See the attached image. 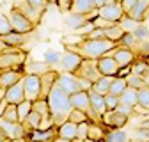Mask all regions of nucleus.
<instances>
[{"label": "nucleus", "instance_id": "obj_21", "mask_svg": "<svg viewBox=\"0 0 149 142\" xmlns=\"http://www.w3.org/2000/svg\"><path fill=\"white\" fill-rule=\"evenodd\" d=\"M59 137L66 139V140H77L78 139V124L73 121H66L64 124L59 126Z\"/></svg>", "mask_w": 149, "mask_h": 142}, {"label": "nucleus", "instance_id": "obj_1", "mask_svg": "<svg viewBox=\"0 0 149 142\" xmlns=\"http://www.w3.org/2000/svg\"><path fill=\"white\" fill-rule=\"evenodd\" d=\"M48 103H50V109H52V117H53V124L55 126H61L66 121H69V114L73 110V105H71V96L64 91V89L55 84L53 89L48 94Z\"/></svg>", "mask_w": 149, "mask_h": 142}, {"label": "nucleus", "instance_id": "obj_49", "mask_svg": "<svg viewBox=\"0 0 149 142\" xmlns=\"http://www.w3.org/2000/svg\"><path fill=\"white\" fill-rule=\"evenodd\" d=\"M94 2H96V7H98V9H101L103 6H107L108 2H114V0H94Z\"/></svg>", "mask_w": 149, "mask_h": 142}, {"label": "nucleus", "instance_id": "obj_7", "mask_svg": "<svg viewBox=\"0 0 149 142\" xmlns=\"http://www.w3.org/2000/svg\"><path fill=\"white\" fill-rule=\"evenodd\" d=\"M23 87H25V96L29 101H36L41 98V77L39 75H25L23 78Z\"/></svg>", "mask_w": 149, "mask_h": 142}, {"label": "nucleus", "instance_id": "obj_27", "mask_svg": "<svg viewBox=\"0 0 149 142\" xmlns=\"http://www.w3.org/2000/svg\"><path fill=\"white\" fill-rule=\"evenodd\" d=\"M27 36H29V34H22V32H16V30H13L11 34H7V36H2V38H4V41H6L9 46L22 48V46L25 45V41H27Z\"/></svg>", "mask_w": 149, "mask_h": 142}, {"label": "nucleus", "instance_id": "obj_60", "mask_svg": "<svg viewBox=\"0 0 149 142\" xmlns=\"http://www.w3.org/2000/svg\"><path fill=\"white\" fill-rule=\"evenodd\" d=\"M119 2H121V0H119Z\"/></svg>", "mask_w": 149, "mask_h": 142}, {"label": "nucleus", "instance_id": "obj_17", "mask_svg": "<svg viewBox=\"0 0 149 142\" xmlns=\"http://www.w3.org/2000/svg\"><path fill=\"white\" fill-rule=\"evenodd\" d=\"M14 7L20 11V13H23L29 20L34 23V25H37L41 22V9L39 7H36V6H32V4H29L27 0H22V2H18V4H14Z\"/></svg>", "mask_w": 149, "mask_h": 142}, {"label": "nucleus", "instance_id": "obj_44", "mask_svg": "<svg viewBox=\"0 0 149 142\" xmlns=\"http://www.w3.org/2000/svg\"><path fill=\"white\" fill-rule=\"evenodd\" d=\"M105 29H100V27H94V30L87 34V39H105Z\"/></svg>", "mask_w": 149, "mask_h": 142}, {"label": "nucleus", "instance_id": "obj_29", "mask_svg": "<svg viewBox=\"0 0 149 142\" xmlns=\"http://www.w3.org/2000/svg\"><path fill=\"white\" fill-rule=\"evenodd\" d=\"M43 61L46 62V64H50L52 68H55V66H59L61 64V59H62V53L59 52V50H55V48H48V50H45V53H43Z\"/></svg>", "mask_w": 149, "mask_h": 142}, {"label": "nucleus", "instance_id": "obj_46", "mask_svg": "<svg viewBox=\"0 0 149 142\" xmlns=\"http://www.w3.org/2000/svg\"><path fill=\"white\" fill-rule=\"evenodd\" d=\"M137 2L139 0H121V4H123V9L126 11V13H130L135 6H137Z\"/></svg>", "mask_w": 149, "mask_h": 142}, {"label": "nucleus", "instance_id": "obj_37", "mask_svg": "<svg viewBox=\"0 0 149 142\" xmlns=\"http://www.w3.org/2000/svg\"><path fill=\"white\" fill-rule=\"evenodd\" d=\"M126 80H128V87L142 89L144 85H147L146 80H144V77H142V75H135V73H130V75L126 77Z\"/></svg>", "mask_w": 149, "mask_h": 142}, {"label": "nucleus", "instance_id": "obj_43", "mask_svg": "<svg viewBox=\"0 0 149 142\" xmlns=\"http://www.w3.org/2000/svg\"><path fill=\"white\" fill-rule=\"evenodd\" d=\"M105 101H107V109L108 110H116L119 106V103H121V98L108 93V94H105Z\"/></svg>", "mask_w": 149, "mask_h": 142}, {"label": "nucleus", "instance_id": "obj_53", "mask_svg": "<svg viewBox=\"0 0 149 142\" xmlns=\"http://www.w3.org/2000/svg\"><path fill=\"white\" fill-rule=\"evenodd\" d=\"M53 142H71V140H66V139H61V137H59V139H55Z\"/></svg>", "mask_w": 149, "mask_h": 142}, {"label": "nucleus", "instance_id": "obj_42", "mask_svg": "<svg viewBox=\"0 0 149 142\" xmlns=\"http://www.w3.org/2000/svg\"><path fill=\"white\" fill-rule=\"evenodd\" d=\"M30 112H32V101L25 100L23 103L18 105V114H20V121H22V123L27 119V116H29Z\"/></svg>", "mask_w": 149, "mask_h": 142}, {"label": "nucleus", "instance_id": "obj_6", "mask_svg": "<svg viewBox=\"0 0 149 142\" xmlns=\"http://www.w3.org/2000/svg\"><path fill=\"white\" fill-rule=\"evenodd\" d=\"M98 11H100V16H101V18H105V20H108V22H112V23H119L123 18H124V14H126V11L123 9V4L119 2V0L108 2L107 6H103V7L98 9Z\"/></svg>", "mask_w": 149, "mask_h": 142}, {"label": "nucleus", "instance_id": "obj_13", "mask_svg": "<svg viewBox=\"0 0 149 142\" xmlns=\"http://www.w3.org/2000/svg\"><path fill=\"white\" fill-rule=\"evenodd\" d=\"M57 84L64 89V91H66L69 96H71V94H74V93H78V91H82V87H80V80H78V77L74 75V73H61V75H59Z\"/></svg>", "mask_w": 149, "mask_h": 142}, {"label": "nucleus", "instance_id": "obj_12", "mask_svg": "<svg viewBox=\"0 0 149 142\" xmlns=\"http://www.w3.org/2000/svg\"><path fill=\"white\" fill-rule=\"evenodd\" d=\"M128 116L117 112V110H108L103 114L101 117V124H105V126H110V128H114V130H119L123 126H126V123H128Z\"/></svg>", "mask_w": 149, "mask_h": 142}, {"label": "nucleus", "instance_id": "obj_56", "mask_svg": "<svg viewBox=\"0 0 149 142\" xmlns=\"http://www.w3.org/2000/svg\"><path fill=\"white\" fill-rule=\"evenodd\" d=\"M82 142H96V140H92V139H85V140H82Z\"/></svg>", "mask_w": 149, "mask_h": 142}, {"label": "nucleus", "instance_id": "obj_11", "mask_svg": "<svg viewBox=\"0 0 149 142\" xmlns=\"http://www.w3.org/2000/svg\"><path fill=\"white\" fill-rule=\"evenodd\" d=\"M108 53H110V55H112V57H114V59L117 61V64H119L121 68L132 66V64L135 62V59L139 57L135 50H132V48H126V46H117L116 50H112V52H108Z\"/></svg>", "mask_w": 149, "mask_h": 142}, {"label": "nucleus", "instance_id": "obj_32", "mask_svg": "<svg viewBox=\"0 0 149 142\" xmlns=\"http://www.w3.org/2000/svg\"><path fill=\"white\" fill-rule=\"evenodd\" d=\"M132 73H135V75H146V73H149V61H146V59H142V57H139V59H135V62L132 64Z\"/></svg>", "mask_w": 149, "mask_h": 142}, {"label": "nucleus", "instance_id": "obj_16", "mask_svg": "<svg viewBox=\"0 0 149 142\" xmlns=\"http://www.w3.org/2000/svg\"><path fill=\"white\" fill-rule=\"evenodd\" d=\"M27 100L25 96V87H23V80L18 82L14 85H11L9 89H6V101L13 103V105H20Z\"/></svg>", "mask_w": 149, "mask_h": 142}, {"label": "nucleus", "instance_id": "obj_28", "mask_svg": "<svg viewBox=\"0 0 149 142\" xmlns=\"http://www.w3.org/2000/svg\"><path fill=\"white\" fill-rule=\"evenodd\" d=\"M119 98H121V103L137 106V105H139V89H135V87H128Z\"/></svg>", "mask_w": 149, "mask_h": 142}, {"label": "nucleus", "instance_id": "obj_34", "mask_svg": "<svg viewBox=\"0 0 149 142\" xmlns=\"http://www.w3.org/2000/svg\"><path fill=\"white\" fill-rule=\"evenodd\" d=\"M130 142H149V128H142V126H137Z\"/></svg>", "mask_w": 149, "mask_h": 142}, {"label": "nucleus", "instance_id": "obj_38", "mask_svg": "<svg viewBox=\"0 0 149 142\" xmlns=\"http://www.w3.org/2000/svg\"><path fill=\"white\" fill-rule=\"evenodd\" d=\"M139 105L149 112V85H144L142 89H139Z\"/></svg>", "mask_w": 149, "mask_h": 142}, {"label": "nucleus", "instance_id": "obj_52", "mask_svg": "<svg viewBox=\"0 0 149 142\" xmlns=\"http://www.w3.org/2000/svg\"><path fill=\"white\" fill-rule=\"evenodd\" d=\"M9 142H27V140L25 139H11Z\"/></svg>", "mask_w": 149, "mask_h": 142}, {"label": "nucleus", "instance_id": "obj_54", "mask_svg": "<svg viewBox=\"0 0 149 142\" xmlns=\"http://www.w3.org/2000/svg\"><path fill=\"white\" fill-rule=\"evenodd\" d=\"M9 140H11L9 137H0V142H9Z\"/></svg>", "mask_w": 149, "mask_h": 142}, {"label": "nucleus", "instance_id": "obj_51", "mask_svg": "<svg viewBox=\"0 0 149 142\" xmlns=\"http://www.w3.org/2000/svg\"><path fill=\"white\" fill-rule=\"evenodd\" d=\"M139 126H142V128H149V121H142Z\"/></svg>", "mask_w": 149, "mask_h": 142}, {"label": "nucleus", "instance_id": "obj_3", "mask_svg": "<svg viewBox=\"0 0 149 142\" xmlns=\"http://www.w3.org/2000/svg\"><path fill=\"white\" fill-rule=\"evenodd\" d=\"M27 62V53L20 48H13L9 52L0 53V71L13 69V68H23Z\"/></svg>", "mask_w": 149, "mask_h": 142}, {"label": "nucleus", "instance_id": "obj_24", "mask_svg": "<svg viewBox=\"0 0 149 142\" xmlns=\"http://www.w3.org/2000/svg\"><path fill=\"white\" fill-rule=\"evenodd\" d=\"M105 126V124H103ZM105 140L107 142H128L130 140V135L124 132V130H114V128H110V126H105Z\"/></svg>", "mask_w": 149, "mask_h": 142}, {"label": "nucleus", "instance_id": "obj_26", "mask_svg": "<svg viewBox=\"0 0 149 142\" xmlns=\"http://www.w3.org/2000/svg\"><path fill=\"white\" fill-rule=\"evenodd\" d=\"M23 124H25L27 132L41 130V124H43V116H41L39 112H37V110H34V109H32V112L27 116V119L23 121Z\"/></svg>", "mask_w": 149, "mask_h": 142}, {"label": "nucleus", "instance_id": "obj_36", "mask_svg": "<svg viewBox=\"0 0 149 142\" xmlns=\"http://www.w3.org/2000/svg\"><path fill=\"white\" fill-rule=\"evenodd\" d=\"M69 121L77 123V124H82V123H92V119H91L85 112L77 110V109H73V110H71V114H69Z\"/></svg>", "mask_w": 149, "mask_h": 142}, {"label": "nucleus", "instance_id": "obj_35", "mask_svg": "<svg viewBox=\"0 0 149 142\" xmlns=\"http://www.w3.org/2000/svg\"><path fill=\"white\" fill-rule=\"evenodd\" d=\"M119 46H126V48L135 50L139 46V41H137V38L133 36V32H126L123 38H121V41H119Z\"/></svg>", "mask_w": 149, "mask_h": 142}, {"label": "nucleus", "instance_id": "obj_19", "mask_svg": "<svg viewBox=\"0 0 149 142\" xmlns=\"http://www.w3.org/2000/svg\"><path fill=\"white\" fill-rule=\"evenodd\" d=\"M89 96H91V105H92V110L98 114V117H103L105 112H108L107 109V101H105V96L96 93V91H89Z\"/></svg>", "mask_w": 149, "mask_h": 142}, {"label": "nucleus", "instance_id": "obj_8", "mask_svg": "<svg viewBox=\"0 0 149 142\" xmlns=\"http://www.w3.org/2000/svg\"><path fill=\"white\" fill-rule=\"evenodd\" d=\"M25 66L23 68H13V69H4L0 71V87L2 89H9L11 85L22 82L25 78Z\"/></svg>", "mask_w": 149, "mask_h": 142}, {"label": "nucleus", "instance_id": "obj_23", "mask_svg": "<svg viewBox=\"0 0 149 142\" xmlns=\"http://www.w3.org/2000/svg\"><path fill=\"white\" fill-rule=\"evenodd\" d=\"M50 69H53L50 64H46L45 61H41V62H36V61H32V62H25V73L27 75H45V73H48Z\"/></svg>", "mask_w": 149, "mask_h": 142}, {"label": "nucleus", "instance_id": "obj_57", "mask_svg": "<svg viewBox=\"0 0 149 142\" xmlns=\"http://www.w3.org/2000/svg\"><path fill=\"white\" fill-rule=\"evenodd\" d=\"M0 137H7V135H6V133L2 132V128H0Z\"/></svg>", "mask_w": 149, "mask_h": 142}, {"label": "nucleus", "instance_id": "obj_47", "mask_svg": "<svg viewBox=\"0 0 149 142\" xmlns=\"http://www.w3.org/2000/svg\"><path fill=\"white\" fill-rule=\"evenodd\" d=\"M57 4L61 9L64 11H71V6H73V0H57Z\"/></svg>", "mask_w": 149, "mask_h": 142}, {"label": "nucleus", "instance_id": "obj_14", "mask_svg": "<svg viewBox=\"0 0 149 142\" xmlns=\"http://www.w3.org/2000/svg\"><path fill=\"white\" fill-rule=\"evenodd\" d=\"M98 68H100V73L107 75V77H117L119 69H121L117 61L112 57L110 53H107V55H103L101 59H98Z\"/></svg>", "mask_w": 149, "mask_h": 142}, {"label": "nucleus", "instance_id": "obj_45", "mask_svg": "<svg viewBox=\"0 0 149 142\" xmlns=\"http://www.w3.org/2000/svg\"><path fill=\"white\" fill-rule=\"evenodd\" d=\"M116 110L130 117V116H132V114L135 112V106H132V105H126V103H119V106H117V109H116Z\"/></svg>", "mask_w": 149, "mask_h": 142}, {"label": "nucleus", "instance_id": "obj_9", "mask_svg": "<svg viewBox=\"0 0 149 142\" xmlns=\"http://www.w3.org/2000/svg\"><path fill=\"white\" fill-rule=\"evenodd\" d=\"M74 75L82 77V78H87V80H91L92 84H94L101 77L100 68H98V61H94V59H84V62L80 64V68L77 69V73H74Z\"/></svg>", "mask_w": 149, "mask_h": 142}, {"label": "nucleus", "instance_id": "obj_59", "mask_svg": "<svg viewBox=\"0 0 149 142\" xmlns=\"http://www.w3.org/2000/svg\"><path fill=\"white\" fill-rule=\"evenodd\" d=\"M27 142H32V140H27Z\"/></svg>", "mask_w": 149, "mask_h": 142}, {"label": "nucleus", "instance_id": "obj_30", "mask_svg": "<svg viewBox=\"0 0 149 142\" xmlns=\"http://www.w3.org/2000/svg\"><path fill=\"white\" fill-rule=\"evenodd\" d=\"M126 34V30L119 25V23H116V25H112V27H108V29H105V36H107V39H112V41H116V43H119L121 41V38Z\"/></svg>", "mask_w": 149, "mask_h": 142}, {"label": "nucleus", "instance_id": "obj_55", "mask_svg": "<svg viewBox=\"0 0 149 142\" xmlns=\"http://www.w3.org/2000/svg\"><path fill=\"white\" fill-rule=\"evenodd\" d=\"M144 80H146V84L149 85V73H146V75H144Z\"/></svg>", "mask_w": 149, "mask_h": 142}, {"label": "nucleus", "instance_id": "obj_20", "mask_svg": "<svg viewBox=\"0 0 149 142\" xmlns=\"http://www.w3.org/2000/svg\"><path fill=\"white\" fill-rule=\"evenodd\" d=\"M126 14H130L135 22L144 23V20H146L147 14H149V0H139L137 6L130 11V13H126Z\"/></svg>", "mask_w": 149, "mask_h": 142}, {"label": "nucleus", "instance_id": "obj_33", "mask_svg": "<svg viewBox=\"0 0 149 142\" xmlns=\"http://www.w3.org/2000/svg\"><path fill=\"white\" fill-rule=\"evenodd\" d=\"M2 117L6 121H11V123H22L20 121V114H18V105H13V103L7 105V109H6Z\"/></svg>", "mask_w": 149, "mask_h": 142}, {"label": "nucleus", "instance_id": "obj_50", "mask_svg": "<svg viewBox=\"0 0 149 142\" xmlns=\"http://www.w3.org/2000/svg\"><path fill=\"white\" fill-rule=\"evenodd\" d=\"M7 105H9V103H7L6 100H4L2 103H0V117H2V116H4V112H6V109H7Z\"/></svg>", "mask_w": 149, "mask_h": 142}, {"label": "nucleus", "instance_id": "obj_18", "mask_svg": "<svg viewBox=\"0 0 149 142\" xmlns=\"http://www.w3.org/2000/svg\"><path fill=\"white\" fill-rule=\"evenodd\" d=\"M59 75H61V71H55V69H50L48 73H45V75H41V98L43 100H46L48 98V94H50V91L53 89V85L57 84V80H59Z\"/></svg>", "mask_w": 149, "mask_h": 142}, {"label": "nucleus", "instance_id": "obj_15", "mask_svg": "<svg viewBox=\"0 0 149 142\" xmlns=\"http://www.w3.org/2000/svg\"><path fill=\"white\" fill-rule=\"evenodd\" d=\"M85 23H89V14H80V13H73L69 11L64 18V27L71 32H77L78 29H82Z\"/></svg>", "mask_w": 149, "mask_h": 142}, {"label": "nucleus", "instance_id": "obj_58", "mask_svg": "<svg viewBox=\"0 0 149 142\" xmlns=\"http://www.w3.org/2000/svg\"><path fill=\"white\" fill-rule=\"evenodd\" d=\"M100 142H107V140H105V139H103V140H100Z\"/></svg>", "mask_w": 149, "mask_h": 142}, {"label": "nucleus", "instance_id": "obj_10", "mask_svg": "<svg viewBox=\"0 0 149 142\" xmlns=\"http://www.w3.org/2000/svg\"><path fill=\"white\" fill-rule=\"evenodd\" d=\"M0 128L9 139H27L29 135L23 123H11V121H6L4 117H0Z\"/></svg>", "mask_w": 149, "mask_h": 142}, {"label": "nucleus", "instance_id": "obj_40", "mask_svg": "<svg viewBox=\"0 0 149 142\" xmlns=\"http://www.w3.org/2000/svg\"><path fill=\"white\" fill-rule=\"evenodd\" d=\"M133 36L137 38V41H139V43L149 41V27H146L144 23H140V25L133 30Z\"/></svg>", "mask_w": 149, "mask_h": 142}, {"label": "nucleus", "instance_id": "obj_48", "mask_svg": "<svg viewBox=\"0 0 149 142\" xmlns=\"http://www.w3.org/2000/svg\"><path fill=\"white\" fill-rule=\"evenodd\" d=\"M29 4H32V6H36V7H39V9H43L45 6H46V2L48 0H27Z\"/></svg>", "mask_w": 149, "mask_h": 142}, {"label": "nucleus", "instance_id": "obj_4", "mask_svg": "<svg viewBox=\"0 0 149 142\" xmlns=\"http://www.w3.org/2000/svg\"><path fill=\"white\" fill-rule=\"evenodd\" d=\"M82 62H84V57L80 55V53H77V52L66 48L64 53H62L59 69H61V73H77V69L80 68Z\"/></svg>", "mask_w": 149, "mask_h": 142}, {"label": "nucleus", "instance_id": "obj_5", "mask_svg": "<svg viewBox=\"0 0 149 142\" xmlns=\"http://www.w3.org/2000/svg\"><path fill=\"white\" fill-rule=\"evenodd\" d=\"M7 16H9L11 25H13V29H14L16 32H22V34H30V32L36 29V25L29 20V18H27L23 13L18 11L16 7H13V11H11Z\"/></svg>", "mask_w": 149, "mask_h": 142}, {"label": "nucleus", "instance_id": "obj_2", "mask_svg": "<svg viewBox=\"0 0 149 142\" xmlns=\"http://www.w3.org/2000/svg\"><path fill=\"white\" fill-rule=\"evenodd\" d=\"M119 46V43H116V41H112V39H84L82 43H78V45H64V48H69V50H73V52H77V53H80V55L84 57V59H94V61H98V59H101L103 55H107L108 52H112V50H116Z\"/></svg>", "mask_w": 149, "mask_h": 142}, {"label": "nucleus", "instance_id": "obj_39", "mask_svg": "<svg viewBox=\"0 0 149 142\" xmlns=\"http://www.w3.org/2000/svg\"><path fill=\"white\" fill-rule=\"evenodd\" d=\"M119 25H121L126 32H133V30H135L140 23H139V22H135V20H133V18L130 16V14H124V18L119 22Z\"/></svg>", "mask_w": 149, "mask_h": 142}, {"label": "nucleus", "instance_id": "obj_25", "mask_svg": "<svg viewBox=\"0 0 149 142\" xmlns=\"http://www.w3.org/2000/svg\"><path fill=\"white\" fill-rule=\"evenodd\" d=\"M116 77H107V75H101L94 84H92V91H96L100 94H108L110 93V87H112V82H114Z\"/></svg>", "mask_w": 149, "mask_h": 142}, {"label": "nucleus", "instance_id": "obj_22", "mask_svg": "<svg viewBox=\"0 0 149 142\" xmlns=\"http://www.w3.org/2000/svg\"><path fill=\"white\" fill-rule=\"evenodd\" d=\"M73 13H80V14H91L98 11L96 2L94 0H73V6H71Z\"/></svg>", "mask_w": 149, "mask_h": 142}, {"label": "nucleus", "instance_id": "obj_31", "mask_svg": "<svg viewBox=\"0 0 149 142\" xmlns=\"http://www.w3.org/2000/svg\"><path fill=\"white\" fill-rule=\"evenodd\" d=\"M128 89V80L123 78V77H116L114 82H112V87H110V94H116V96H121L124 91Z\"/></svg>", "mask_w": 149, "mask_h": 142}, {"label": "nucleus", "instance_id": "obj_41", "mask_svg": "<svg viewBox=\"0 0 149 142\" xmlns=\"http://www.w3.org/2000/svg\"><path fill=\"white\" fill-rule=\"evenodd\" d=\"M14 29L11 25V20H9V16L7 14H0V36H7L11 34Z\"/></svg>", "mask_w": 149, "mask_h": 142}]
</instances>
